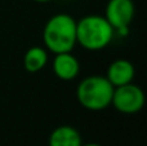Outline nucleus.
<instances>
[{
    "instance_id": "nucleus-3",
    "label": "nucleus",
    "mask_w": 147,
    "mask_h": 146,
    "mask_svg": "<svg viewBox=\"0 0 147 146\" xmlns=\"http://www.w3.org/2000/svg\"><path fill=\"white\" fill-rule=\"evenodd\" d=\"M115 87L106 76L90 75L79 83L76 88V98L84 109L99 111L111 105Z\"/></svg>"
},
{
    "instance_id": "nucleus-4",
    "label": "nucleus",
    "mask_w": 147,
    "mask_h": 146,
    "mask_svg": "<svg viewBox=\"0 0 147 146\" xmlns=\"http://www.w3.org/2000/svg\"><path fill=\"white\" fill-rule=\"evenodd\" d=\"M145 92L133 83L115 87L111 105L121 114H136L145 106Z\"/></svg>"
},
{
    "instance_id": "nucleus-6",
    "label": "nucleus",
    "mask_w": 147,
    "mask_h": 146,
    "mask_svg": "<svg viewBox=\"0 0 147 146\" xmlns=\"http://www.w3.org/2000/svg\"><path fill=\"white\" fill-rule=\"evenodd\" d=\"M53 72L58 79L61 80H72L78 76L80 71V64L79 59L71 53H57L52 64Z\"/></svg>"
},
{
    "instance_id": "nucleus-8",
    "label": "nucleus",
    "mask_w": 147,
    "mask_h": 146,
    "mask_svg": "<svg viewBox=\"0 0 147 146\" xmlns=\"http://www.w3.org/2000/svg\"><path fill=\"white\" fill-rule=\"evenodd\" d=\"M49 146H81V136L71 126H59L49 136Z\"/></svg>"
},
{
    "instance_id": "nucleus-11",
    "label": "nucleus",
    "mask_w": 147,
    "mask_h": 146,
    "mask_svg": "<svg viewBox=\"0 0 147 146\" xmlns=\"http://www.w3.org/2000/svg\"><path fill=\"white\" fill-rule=\"evenodd\" d=\"M34 1H36V3H49V1H52V0H34Z\"/></svg>"
},
{
    "instance_id": "nucleus-9",
    "label": "nucleus",
    "mask_w": 147,
    "mask_h": 146,
    "mask_svg": "<svg viewBox=\"0 0 147 146\" xmlns=\"http://www.w3.org/2000/svg\"><path fill=\"white\" fill-rule=\"evenodd\" d=\"M47 62H48V53L41 47L30 48L23 57V66H25L26 71L31 72V74L40 71L47 65Z\"/></svg>"
},
{
    "instance_id": "nucleus-10",
    "label": "nucleus",
    "mask_w": 147,
    "mask_h": 146,
    "mask_svg": "<svg viewBox=\"0 0 147 146\" xmlns=\"http://www.w3.org/2000/svg\"><path fill=\"white\" fill-rule=\"evenodd\" d=\"M81 146H101V145H98V144H94V142H89V144H85V145H83V144H81Z\"/></svg>"
},
{
    "instance_id": "nucleus-7",
    "label": "nucleus",
    "mask_w": 147,
    "mask_h": 146,
    "mask_svg": "<svg viewBox=\"0 0 147 146\" xmlns=\"http://www.w3.org/2000/svg\"><path fill=\"white\" fill-rule=\"evenodd\" d=\"M134 74L136 70L132 62L124 58H119L110 64L106 78L114 87H120V85L132 83Z\"/></svg>"
},
{
    "instance_id": "nucleus-1",
    "label": "nucleus",
    "mask_w": 147,
    "mask_h": 146,
    "mask_svg": "<svg viewBox=\"0 0 147 146\" xmlns=\"http://www.w3.org/2000/svg\"><path fill=\"white\" fill-rule=\"evenodd\" d=\"M43 41L54 54L71 52L76 44V21L66 13L54 14L44 26Z\"/></svg>"
},
{
    "instance_id": "nucleus-5",
    "label": "nucleus",
    "mask_w": 147,
    "mask_h": 146,
    "mask_svg": "<svg viewBox=\"0 0 147 146\" xmlns=\"http://www.w3.org/2000/svg\"><path fill=\"white\" fill-rule=\"evenodd\" d=\"M133 0H109L105 9V18L121 35H127L129 25L134 17Z\"/></svg>"
},
{
    "instance_id": "nucleus-2",
    "label": "nucleus",
    "mask_w": 147,
    "mask_h": 146,
    "mask_svg": "<svg viewBox=\"0 0 147 146\" xmlns=\"http://www.w3.org/2000/svg\"><path fill=\"white\" fill-rule=\"evenodd\" d=\"M114 28L102 16L89 14L76 22V43L88 51H101L111 43Z\"/></svg>"
}]
</instances>
